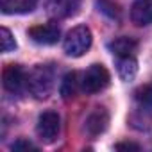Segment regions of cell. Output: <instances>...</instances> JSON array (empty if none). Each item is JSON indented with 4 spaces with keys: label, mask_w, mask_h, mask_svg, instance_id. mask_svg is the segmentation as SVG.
<instances>
[{
    "label": "cell",
    "mask_w": 152,
    "mask_h": 152,
    "mask_svg": "<svg viewBox=\"0 0 152 152\" xmlns=\"http://www.w3.org/2000/svg\"><path fill=\"white\" fill-rule=\"evenodd\" d=\"M138 73V63L132 56L118 57V75L124 81H132Z\"/></svg>",
    "instance_id": "8fae6325"
},
{
    "label": "cell",
    "mask_w": 152,
    "mask_h": 152,
    "mask_svg": "<svg viewBox=\"0 0 152 152\" xmlns=\"http://www.w3.org/2000/svg\"><path fill=\"white\" fill-rule=\"evenodd\" d=\"M54 88V70L48 64H38L27 77V90L36 99H47Z\"/></svg>",
    "instance_id": "6da1fadb"
},
{
    "label": "cell",
    "mask_w": 152,
    "mask_h": 152,
    "mask_svg": "<svg viewBox=\"0 0 152 152\" xmlns=\"http://www.w3.org/2000/svg\"><path fill=\"white\" fill-rule=\"evenodd\" d=\"M61 131V118L56 111H45L38 118L36 132L43 143H54Z\"/></svg>",
    "instance_id": "3957f363"
},
{
    "label": "cell",
    "mask_w": 152,
    "mask_h": 152,
    "mask_svg": "<svg viewBox=\"0 0 152 152\" xmlns=\"http://www.w3.org/2000/svg\"><path fill=\"white\" fill-rule=\"evenodd\" d=\"M11 148H13V150H38L31 141H25V140H18V141H15Z\"/></svg>",
    "instance_id": "e0dca14e"
},
{
    "label": "cell",
    "mask_w": 152,
    "mask_h": 152,
    "mask_svg": "<svg viewBox=\"0 0 152 152\" xmlns=\"http://www.w3.org/2000/svg\"><path fill=\"white\" fill-rule=\"evenodd\" d=\"M91 41H93L91 31L86 25H77L66 34L63 47H64V52L70 57H81L90 50Z\"/></svg>",
    "instance_id": "7a4b0ae2"
},
{
    "label": "cell",
    "mask_w": 152,
    "mask_h": 152,
    "mask_svg": "<svg viewBox=\"0 0 152 152\" xmlns=\"http://www.w3.org/2000/svg\"><path fill=\"white\" fill-rule=\"evenodd\" d=\"M29 36L38 45H56L61 38V31L57 25L47 23V25H36L29 29Z\"/></svg>",
    "instance_id": "8992f818"
},
{
    "label": "cell",
    "mask_w": 152,
    "mask_h": 152,
    "mask_svg": "<svg viewBox=\"0 0 152 152\" xmlns=\"http://www.w3.org/2000/svg\"><path fill=\"white\" fill-rule=\"evenodd\" d=\"M0 41H2V52H11L16 48V41H15L11 31L6 27H2V31H0Z\"/></svg>",
    "instance_id": "2e32d148"
},
{
    "label": "cell",
    "mask_w": 152,
    "mask_h": 152,
    "mask_svg": "<svg viewBox=\"0 0 152 152\" xmlns=\"http://www.w3.org/2000/svg\"><path fill=\"white\" fill-rule=\"evenodd\" d=\"M116 150H140V145H134V143H118Z\"/></svg>",
    "instance_id": "ac0fdd59"
},
{
    "label": "cell",
    "mask_w": 152,
    "mask_h": 152,
    "mask_svg": "<svg viewBox=\"0 0 152 152\" xmlns=\"http://www.w3.org/2000/svg\"><path fill=\"white\" fill-rule=\"evenodd\" d=\"M138 48V41L132 38H116L115 41L109 43V50L116 56V57H125V56H132Z\"/></svg>",
    "instance_id": "30bf717a"
},
{
    "label": "cell",
    "mask_w": 152,
    "mask_h": 152,
    "mask_svg": "<svg viewBox=\"0 0 152 152\" xmlns=\"http://www.w3.org/2000/svg\"><path fill=\"white\" fill-rule=\"evenodd\" d=\"M27 77L25 70L20 64H9L4 73H2V84L9 93H20L25 86H27Z\"/></svg>",
    "instance_id": "5b68a950"
},
{
    "label": "cell",
    "mask_w": 152,
    "mask_h": 152,
    "mask_svg": "<svg viewBox=\"0 0 152 152\" xmlns=\"http://www.w3.org/2000/svg\"><path fill=\"white\" fill-rule=\"evenodd\" d=\"M38 4V0H0V6L6 15H23L31 13Z\"/></svg>",
    "instance_id": "9c48e42d"
},
{
    "label": "cell",
    "mask_w": 152,
    "mask_h": 152,
    "mask_svg": "<svg viewBox=\"0 0 152 152\" xmlns=\"http://www.w3.org/2000/svg\"><path fill=\"white\" fill-rule=\"evenodd\" d=\"M77 4H79V0H52V2H50V9L56 15L66 16V15H72L75 11Z\"/></svg>",
    "instance_id": "7c38bea8"
},
{
    "label": "cell",
    "mask_w": 152,
    "mask_h": 152,
    "mask_svg": "<svg viewBox=\"0 0 152 152\" xmlns=\"http://www.w3.org/2000/svg\"><path fill=\"white\" fill-rule=\"evenodd\" d=\"M136 100L143 109L152 111V84H145L143 88H140L136 91Z\"/></svg>",
    "instance_id": "5bb4252c"
},
{
    "label": "cell",
    "mask_w": 152,
    "mask_h": 152,
    "mask_svg": "<svg viewBox=\"0 0 152 152\" xmlns=\"http://www.w3.org/2000/svg\"><path fill=\"white\" fill-rule=\"evenodd\" d=\"M97 4H99L100 11L106 16H109L111 20H120V9H118V6H115L113 2H109V0H99Z\"/></svg>",
    "instance_id": "9a60e30c"
},
{
    "label": "cell",
    "mask_w": 152,
    "mask_h": 152,
    "mask_svg": "<svg viewBox=\"0 0 152 152\" xmlns=\"http://www.w3.org/2000/svg\"><path fill=\"white\" fill-rule=\"evenodd\" d=\"M107 122H109V116L106 113L104 107H97L88 118H86V129L90 134H100L106 131L107 127Z\"/></svg>",
    "instance_id": "ba28073f"
},
{
    "label": "cell",
    "mask_w": 152,
    "mask_h": 152,
    "mask_svg": "<svg viewBox=\"0 0 152 152\" xmlns=\"http://www.w3.org/2000/svg\"><path fill=\"white\" fill-rule=\"evenodd\" d=\"M75 93H77V73L70 72L64 75V79L61 83V95H63V99H70Z\"/></svg>",
    "instance_id": "4fadbf2b"
},
{
    "label": "cell",
    "mask_w": 152,
    "mask_h": 152,
    "mask_svg": "<svg viewBox=\"0 0 152 152\" xmlns=\"http://www.w3.org/2000/svg\"><path fill=\"white\" fill-rule=\"evenodd\" d=\"M131 20L138 27L152 23V0H136L131 7Z\"/></svg>",
    "instance_id": "52a82bcc"
},
{
    "label": "cell",
    "mask_w": 152,
    "mask_h": 152,
    "mask_svg": "<svg viewBox=\"0 0 152 152\" xmlns=\"http://www.w3.org/2000/svg\"><path fill=\"white\" fill-rule=\"evenodd\" d=\"M109 84V72L102 64H91L84 77H83V90L86 93H99Z\"/></svg>",
    "instance_id": "277c9868"
}]
</instances>
